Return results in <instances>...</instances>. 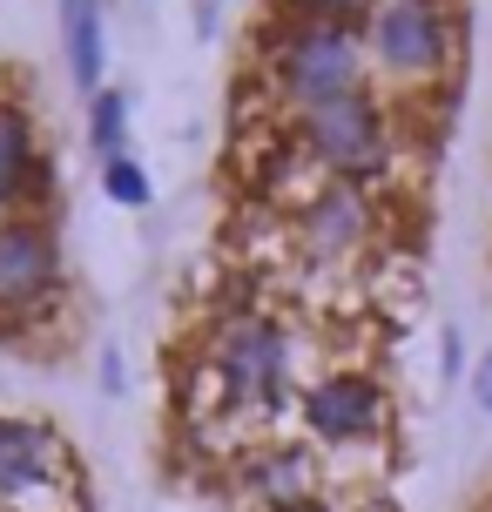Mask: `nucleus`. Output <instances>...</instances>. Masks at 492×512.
<instances>
[{"label":"nucleus","instance_id":"obj_1","mask_svg":"<svg viewBox=\"0 0 492 512\" xmlns=\"http://www.w3.org/2000/svg\"><path fill=\"white\" fill-rule=\"evenodd\" d=\"M75 492V465L48 425L0 418V512H61Z\"/></svg>","mask_w":492,"mask_h":512},{"label":"nucleus","instance_id":"obj_2","mask_svg":"<svg viewBox=\"0 0 492 512\" xmlns=\"http://www.w3.org/2000/svg\"><path fill=\"white\" fill-rule=\"evenodd\" d=\"M358 75H364L358 41H351L344 27H331V21L297 27L284 48H277V81H284V88H290V95H297L304 108L358 95Z\"/></svg>","mask_w":492,"mask_h":512},{"label":"nucleus","instance_id":"obj_3","mask_svg":"<svg viewBox=\"0 0 492 512\" xmlns=\"http://www.w3.org/2000/svg\"><path fill=\"white\" fill-rule=\"evenodd\" d=\"M371 48H378V68L391 81H432L452 54L445 7L439 0H385L371 21Z\"/></svg>","mask_w":492,"mask_h":512},{"label":"nucleus","instance_id":"obj_4","mask_svg":"<svg viewBox=\"0 0 492 512\" xmlns=\"http://www.w3.org/2000/svg\"><path fill=\"white\" fill-rule=\"evenodd\" d=\"M304 149H311L324 169H337V182L371 176L378 155H385V108L364 102V95L304 108Z\"/></svg>","mask_w":492,"mask_h":512},{"label":"nucleus","instance_id":"obj_5","mask_svg":"<svg viewBox=\"0 0 492 512\" xmlns=\"http://www.w3.org/2000/svg\"><path fill=\"white\" fill-rule=\"evenodd\" d=\"M290 371V337L270 324V317H230L216 331V384L243 398V405H263Z\"/></svg>","mask_w":492,"mask_h":512},{"label":"nucleus","instance_id":"obj_6","mask_svg":"<svg viewBox=\"0 0 492 512\" xmlns=\"http://www.w3.org/2000/svg\"><path fill=\"white\" fill-rule=\"evenodd\" d=\"M304 425H311L324 445H364V438L385 432V391L371 378H324L304 391Z\"/></svg>","mask_w":492,"mask_h":512},{"label":"nucleus","instance_id":"obj_7","mask_svg":"<svg viewBox=\"0 0 492 512\" xmlns=\"http://www.w3.org/2000/svg\"><path fill=\"white\" fill-rule=\"evenodd\" d=\"M61 277V256H54V236L41 223H0V317L14 310H34Z\"/></svg>","mask_w":492,"mask_h":512},{"label":"nucleus","instance_id":"obj_8","mask_svg":"<svg viewBox=\"0 0 492 512\" xmlns=\"http://www.w3.org/2000/svg\"><path fill=\"white\" fill-rule=\"evenodd\" d=\"M364 230H371V209H364L358 182H324L311 203H304V250H311V256L358 250Z\"/></svg>","mask_w":492,"mask_h":512},{"label":"nucleus","instance_id":"obj_9","mask_svg":"<svg viewBox=\"0 0 492 512\" xmlns=\"http://www.w3.org/2000/svg\"><path fill=\"white\" fill-rule=\"evenodd\" d=\"M243 486L257 492L270 512H297V506H317V465H311V452L284 445V452H263V459H250Z\"/></svg>","mask_w":492,"mask_h":512},{"label":"nucleus","instance_id":"obj_10","mask_svg":"<svg viewBox=\"0 0 492 512\" xmlns=\"http://www.w3.org/2000/svg\"><path fill=\"white\" fill-rule=\"evenodd\" d=\"M61 41L81 88L102 81V0H61Z\"/></svg>","mask_w":492,"mask_h":512},{"label":"nucleus","instance_id":"obj_11","mask_svg":"<svg viewBox=\"0 0 492 512\" xmlns=\"http://www.w3.org/2000/svg\"><path fill=\"white\" fill-rule=\"evenodd\" d=\"M27 182H34V128L27 108L0 102V203H14Z\"/></svg>","mask_w":492,"mask_h":512},{"label":"nucleus","instance_id":"obj_12","mask_svg":"<svg viewBox=\"0 0 492 512\" xmlns=\"http://www.w3.org/2000/svg\"><path fill=\"white\" fill-rule=\"evenodd\" d=\"M122 128H129V102L108 88V95H95V108H88V135H95V149L115 162L122 155Z\"/></svg>","mask_w":492,"mask_h":512},{"label":"nucleus","instance_id":"obj_13","mask_svg":"<svg viewBox=\"0 0 492 512\" xmlns=\"http://www.w3.org/2000/svg\"><path fill=\"white\" fill-rule=\"evenodd\" d=\"M108 196H115V203H149V176H142V169H135V162H129V155H115V162H108Z\"/></svg>","mask_w":492,"mask_h":512},{"label":"nucleus","instance_id":"obj_14","mask_svg":"<svg viewBox=\"0 0 492 512\" xmlns=\"http://www.w3.org/2000/svg\"><path fill=\"white\" fill-rule=\"evenodd\" d=\"M472 391H479V405H486V411H492V358H486V364H479V384H472Z\"/></svg>","mask_w":492,"mask_h":512},{"label":"nucleus","instance_id":"obj_15","mask_svg":"<svg viewBox=\"0 0 492 512\" xmlns=\"http://www.w3.org/2000/svg\"><path fill=\"white\" fill-rule=\"evenodd\" d=\"M317 7H337V14H358V7H371V0H317Z\"/></svg>","mask_w":492,"mask_h":512}]
</instances>
